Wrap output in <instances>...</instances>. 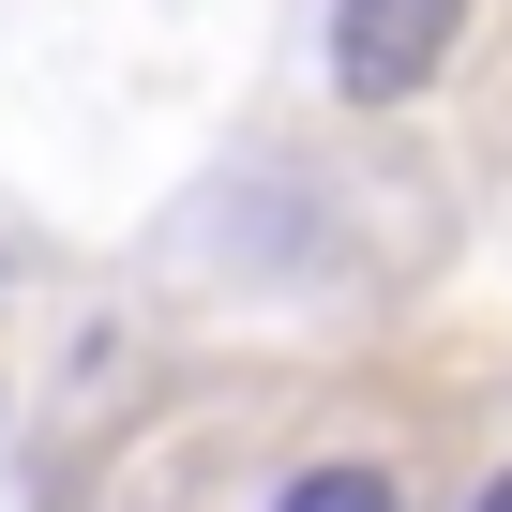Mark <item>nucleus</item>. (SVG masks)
I'll return each instance as SVG.
<instances>
[{
  "label": "nucleus",
  "instance_id": "nucleus-3",
  "mask_svg": "<svg viewBox=\"0 0 512 512\" xmlns=\"http://www.w3.org/2000/svg\"><path fill=\"white\" fill-rule=\"evenodd\" d=\"M482 512H512V482H482Z\"/></svg>",
  "mask_w": 512,
  "mask_h": 512
},
{
  "label": "nucleus",
  "instance_id": "nucleus-1",
  "mask_svg": "<svg viewBox=\"0 0 512 512\" xmlns=\"http://www.w3.org/2000/svg\"><path fill=\"white\" fill-rule=\"evenodd\" d=\"M452 46H467V0H332V76H347V106H407Z\"/></svg>",
  "mask_w": 512,
  "mask_h": 512
},
{
  "label": "nucleus",
  "instance_id": "nucleus-2",
  "mask_svg": "<svg viewBox=\"0 0 512 512\" xmlns=\"http://www.w3.org/2000/svg\"><path fill=\"white\" fill-rule=\"evenodd\" d=\"M287 512H407V497H392L377 467H302V482H287Z\"/></svg>",
  "mask_w": 512,
  "mask_h": 512
}]
</instances>
